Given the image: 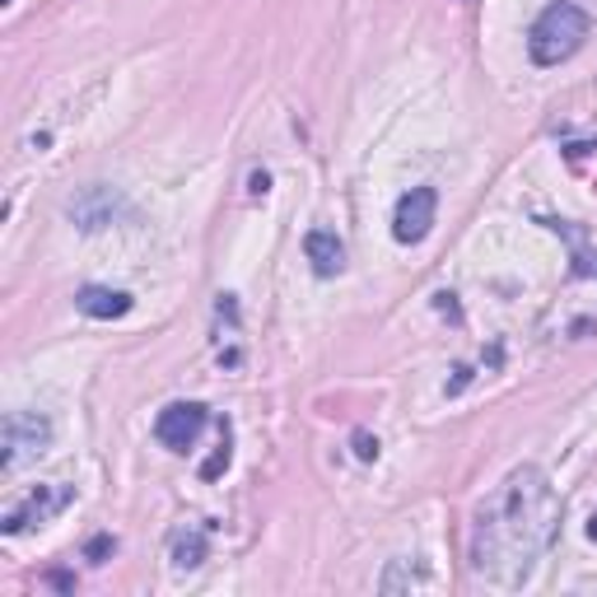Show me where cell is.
Returning <instances> with one entry per match:
<instances>
[{
  "instance_id": "cell-7",
  "label": "cell",
  "mask_w": 597,
  "mask_h": 597,
  "mask_svg": "<svg viewBox=\"0 0 597 597\" xmlns=\"http://www.w3.org/2000/svg\"><path fill=\"white\" fill-rule=\"evenodd\" d=\"M75 308L84 318H99V322H113V318H126L131 313V295L122 290H103V285H84L75 295Z\"/></svg>"
},
{
  "instance_id": "cell-11",
  "label": "cell",
  "mask_w": 597,
  "mask_h": 597,
  "mask_svg": "<svg viewBox=\"0 0 597 597\" xmlns=\"http://www.w3.org/2000/svg\"><path fill=\"white\" fill-rule=\"evenodd\" d=\"M107 546H113V542H107V537H99V542L90 546V556H94V560H99V556H107Z\"/></svg>"
},
{
  "instance_id": "cell-4",
  "label": "cell",
  "mask_w": 597,
  "mask_h": 597,
  "mask_svg": "<svg viewBox=\"0 0 597 597\" xmlns=\"http://www.w3.org/2000/svg\"><path fill=\"white\" fill-rule=\"evenodd\" d=\"M206 430V406L202 402H173L159 411V420H154V434H159V444L173 449V453H187L196 439H202Z\"/></svg>"
},
{
  "instance_id": "cell-3",
  "label": "cell",
  "mask_w": 597,
  "mask_h": 597,
  "mask_svg": "<svg viewBox=\"0 0 597 597\" xmlns=\"http://www.w3.org/2000/svg\"><path fill=\"white\" fill-rule=\"evenodd\" d=\"M48 439H52V425L38 411H14L6 420V453H0V467L14 472L24 457H38L48 449Z\"/></svg>"
},
{
  "instance_id": "cell-10",
  "label": "cell",
  "mask_w": 597,
  "mask_h": 597,
  "mask_svg": "<svg viewBox=\"0 0 597 597\" xmlns=\"http://www.w3.org/2000/svg\"><path fill=\"white\" fill-rule=\"evenodd\" d=\"M356 444H360V457H379V439H369V434H356Z\"/></svg>"
},
{
  "instance_id": "cell-1",
  "label": "cell",
  "mask_w": 597,
  "mask_h": 597,
  "mask_svg": "<svg viewBox=\"0 0 597 597\" xmlns=\"http://www.w3.org/2000/svg\"><path fill=\"white\" fill-rule=\"evenodd\" d=\"M560 527V495L542 467H514L495 495L476 508L472 527V569L481 579L518 588L537 569L542 550Z\"/></svg>"
},
{
  "instance_id": "cell-12",
  "label": "cell",
  "mask_w": 597,
  "mask_h": 597,
  "mask_svg": "<svg viewBox=\"0 0 597 597\" xmlns=\"http://www.w3.org/2000/svg\"><path fill=\"white\" fill-rule=\"evenodd\" d=\"M588 537H597V514H593V523H588Z\"/></svg>"
},
{
  "instance_id": "cell-6",
  "label": "cell",
  "mask_w": 597,
  "mask_h": 597,
  "mask_svg": "<svg viewBox=\"0 0 597 597\" xmlns=\"http://www.w3.org/2000/svg\"><path fill=\"white\" fill-rule=\"evenodd\" d=\"M65 504H71V485H38L24 504L6 514V533L14 537V533H24V527H33V523H48V518L61 514Z\"/></svg>"
},
{
  "instance_id": "cell-5",
  "label": "cell",
  "mask_w": 597,
  "mask_h": 597,
  "mask_svg": "<svg viewBox=\"0 0 597 597\" xmlns=\"http://www.w3.org/2000/svg\"><path fill=\"white\" fill-rule=\"evenodd\" d=\"M434 210H439V192L434 187H411L392 210V238L397 243H420L434 229Z\"/></svg>"
},
{
  "instance_id": "cell-9",
  "label": "cell",
  "mask_w": 597,
  "mask_h": 597,
  "mask_svg": "<svg viewBox=\"0 0 597 597\" xmlns=\"http://www.w3.org/2000/svg\"><path fill=\"white\" fill-rule=\"evenodd\" d=\"M202 560H206V533H202V527H192V533L173 537V565H178V569H196Z\"/></svg>"
},
{
  "instance_id": "cell-8",
  "label": "cell",
  "mask_w": 597,
  "mask_h": 597,
  "mask_svg": "<svg viewBox=\"0 0 597 597\" xmlns=\"http://www.w3.org/2000/svg\"><path fill=\"white\" fill-rule=\"evenodd\" d=\"M303 253H308V261H313V271L318 276H341V267H346V243L331 234V229H313L303 238Z\"/></svg>"
},
{
  "instance_id": "cell-2",
  "label": "cell",
  "mask_w": 597,
  "mask_h": 597,
  "mask_svg": "<svg viewBox=\"0 0 597 597\" xmlns=\"http://www.w3.org/2000/svg\"><path fill=\"white\" fill-rule=\"evenodd\" d=\"M588 33H593V19L579 6H569V0H556V6L542 10L533 33H527V56L537 65H565L588 42Z\"/></svg>"
}]
</instances>
